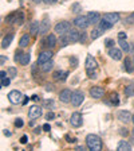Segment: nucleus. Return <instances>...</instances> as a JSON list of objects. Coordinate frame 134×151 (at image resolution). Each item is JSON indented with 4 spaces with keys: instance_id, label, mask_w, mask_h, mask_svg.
<instances>
[{
    "instance_id": "nucleus-45",
    "label": "nucleus",
    "mask_w": 134,
    "mask_h": 151,
    "mask_svg": "<svg viewBox=\"0 0 134 151\" xmlns=\"http://www.w3.org/2000/svg\"><path fill=\"white\" fill-rule=\"evenodd\" d=\"M70 61H71V65L72 66H75V65H77V62H78V61H77V58H74V57H71V58H70Z\"/></svg>"
},
{
    "instance_id": "nucleus-20",
    "label": "nucleus",
    "mask_w": 134,
    "mask_h": 151,
    "mask_svg": "<svg viewBox=\"0 0 134 151\" xmlns=\"http://www.w3.org/2000/svg\"><path fill=\"white\" fill-rule=\"evenodd\" d=\"M48 28H50V20H48V19H44V20H42L39 34H46V32L48 31Z\"/></svg>"
},
{
    "instance_id": "nucleus-41",
    "label": "nucleus",
    "mask_w": 134,
    "mask_h": 151,
    "mask_svg": "<svg viewBox=\"0 0 134 151\" xmlns=\"http://www.w3.org/2000/svg\"><path fill=\"white\" fill-rule=\"evenodd\" d=\"M8 85H9V78L6 77V78L1 80V86H8Z\"/></svg>"
},
{
    "instance_id": "nucleus-4",
    "label": "nucleus",
    "mask_w": 134,
    "mask_h": 151,
    "mask_svg": "<svg viewBox=\"0 0 134 151\" xmlns=\"http://www.w3.org/2000/svg\"><path fill=\"white\" fill-rule=\"evenodd\" d=\"M84 100V94L83 92L81 91H75L72 92V96H71V104L74 105V107H79L82 103H83Z\"/></svg>"
},
{
    "instance_id": "nucleus-42",
    "label": "nucleus",
    "mask_w": 134,
    "mask_h": 151,
    "mask_svg": "<svg viewBox=\"0 0 134 151\" xmlns=\"http://www.w3.org/2000/svg\"><path fill=\"white\" fill-rule=\"evenodd\" d=\"M27 142H28V136H27V135H23L22 138H20V143H23V145H26Z\"/></svg>"
},
{
    "instance_id": "nucleus-8",
    "label": "nucleus",
    "mask_w": 134,
    "mask_h": 151,
    "mask_svg": "<svg viewBox=\"0 0 134 151\" xmlns=\"http://www.w3.org/2000/svg\"><path fill=\"white\" fill-rule=\"evenodd\" d=\"M52 55H54V53L51 50L42 51V53L39 54V57H38V63H39V65H42V63L47 62V61H50L51 58H52Z\"/></svg>"
},
{
    "instance_id": "nucleus-31",
    "label": "nucleus",
    "mask_w": 134,
    "mask_h": 151,
    "mask_svg": "<svg viewBox=\"0 0 134 151\" xmlns=\"http://www.w3.org/2000/svg\"><path fill=\"white\" fill-rule=\"evenodd\" d=\"M71 9H72V12L74 14H78V12H81L82 11V7H81V4L79 3H74L72 4V7H71Z\"/></svg>"
},
{
    "instance_id": "nucleus-24",
    "label": "nucleus",
    "mask_w": 134,
    "mask_h": 151,
    "mask_svg": "<svg viewBox=\"0 0 134 151\" xmlns=\"http://www.w3.org/2000/svg\"><path fill=\"white\" fill-rule=\"evenodd\" d=\"M30 45V35L24 34L22 38H20V41H19V46L20 47H27Z\"/></svg>"
},
{
    "instance_id": "nucleus-15",
    "label": "nucleus",
    "mask_w": 134,
    "mask_h": 151,
    "mask_svg": "<svg viewBox=\"0 0 134 151\" xmlns=\"http://www.w3.org/2000/svg\"><path fill=\"white\" fill-rule=\"evenodd\" d=\"M109 55L111 57L113 60H116V61H119L122 58V51L119 50V49H116V47H111L109 50Z\"/></svg>"
},
{
    "instance_id": "nucleus-18",
    "label": "nucleus",
    "mask_w": 134,
    "mask_h": 151,
    "mask_svg": "<svg viewBox=\"0 0 134 151\" xmlns=\"http://www.w3.org/2000/svg\"><path fill=\"white\" fill-rule=\"evenodd\" d=\"M44 42H46L44 45H46L47 47H50V49H52V47L56 45V38H55V35H54V34H50L48 37L46 38V39H44Z\"/></svg>"
},
{
    "instance_id": "nucleus-33",
    "label": "nucleus",
    "mask_w": 134,
    "mask_h": 151,
    "mask_svg": "<svg viewBox=\"0 0 134 151\" xmlns=\"http://www.w3.org/2000/svg\"><path fill=\"white\" fill-rule=\"evenodd\" d=\"M86 39H87V34H86V31H81V32H79V42H81V43H84V42H86Z\"/></svg>"
},
{
    "instance_id": "nucleus-10",
    "label": "nucleus",
    "mask_w": 134,
    "mask_h": 151,
    "mask_svg": "<svg viewBox=\"0 0 134 151\" xmlns=\"http://www.w3.org/2000/svg\"><path fill=\"white\" fill-rule=\"evenodd\" d=\"M102 19L107 20L109 23H111V24L114 26L119 20V14H117V12H107V14H105V15L102 16Z\"/></svg>"
},
{
    "instance_id": "nucleus-29",
    "label": "nucleus",
    "mask_w": 134,
    "mask_h": 151,
    "mask_svg": "<svg viewBox=\"0 0 134 151\" xmlns=\"http://www.w3.org/2000/svg\"><path fill=\"white\" fill-rule=\"evenodd\" d=\"M119 46H121V49L125 53H129L130 51V46H129V43L125 41V39H119Z\"/></svg>"
},
{
    "instance_id": "nucleus-1",
    "label": "nucleus",
    "mask_w": 134,
    "mask_h": 151,
    "mask_svg": "<svg viewBox=\"0 0 134 151\" xmlns=\"http://www.w3.org/2000/svg\"><path fill=\"white\" fill-rule=\"evenodd\" d=\"M86 146L93 151H101L102 147H103L101 138L97 136V135H93V134H90V135L86 136Z\"/></svg>"
},
{
    "instance_id": "nucleus-39",
    "label": "nucleus",
    "mask_w": 134,
    "mask_h": 151,
    "mask_svg": "<svg viewBox=\"0 0 134 151\" xmlns=\"http://www.w3.org/2000/svg\"><path fill=\"white\" fill-rule=\"evenodd\" d=\"M46 119H47V120H54V119H55V115H54L52 112H47Z\"/></svg>"
},
{
    "instance_id": "nucleus-14",
    "label": "nucleus",
    "mask_w": 134,
    "mask_h": 151,
    "mask_svg": "<svg viewBox=\"0 0 134 151\" xmlns=\"http://www.w3.org/2000/svg\"><path fill=\"white\" fill-rule=\"evenodd\" d=\"M67 37H69V41L70 43H74V42H78L79 41V32L74 28H71L70 31H67Z\"/></svg>"
},
{
    "instance_id": "nucleus-22",
    "label": "nucleus",
    "mask_w": 134,
    "mask_h": 151,
    "mask_svg": "<svg viewBox=\"0 0 134 151\" xmlns=\"http://www.w3.org/2000/svg\"><path fill=\"white\" fill-rule=\"evenodd\" d=\"M39 30H40V23H38V20H34V22L31 23V26H30V31H31V34L36 35L38 32H39Z\"/></svg>"
},
{
    "instance_id": "nucleus-37",
    "label": "nucleus",
    "mask_w": 134,
    "mask_h": 151,
    "mask_svg": "<svg viewBox=\"0 0 134 151\" xmlns=\"http://www.w3.org/2000/svg\"><path fill=\"white\" fill-rule=\"evenodd\" d=\"M23 124H24V123H23L22 119H16V120H15V126L18 127V128H22Z\"/></svg>"
},
{
    "instance_id": "nucleus-12",
    "label": "nucleus",
    "mask_w": 134,
    "mask_h": 151,
    "mask_svg": "<svg viewBox=\"0 0 134 151\" xmlns=\"http://www.w3.org/2000/svg\"><path fill=\"white\" fill-rule=\"evenodd\" d=\"M117 116H118V119L121 120V122H123V123H129L131 120V115L129 111H118L117 112Z\"/></svg>"
},
{
    "instance_id": "nucleus-34",
    "label": "nucleus",
    "mask_w": 134,
    "mask_h": 151,
    "mask_svg": "<svg viewBox=\"0 0 134 151\" xmlns=\"http://www.w3.org/2000/svg\"><path fill=\"white\" fill-rule=\"evenodd\" d=\"M7 73H8L11 77H16V74H18V70H16V68H8Z\"/></svg>"
},
{
    "instance_id": "nucleus-51",
    "label": "nucleus",
    "mask_w": 134,
    "mask_h": 151,
    "mask_svg": "<svg viewBox=\"0 0 134 151\" xmlns=\"http://www.w3.org/2000/svg\"><path fill=\"white\" fill-rule=\"evenodd\" d=\"M28 100H30V99H28V97H24V99H23V101H22V104H23V105H27Z\"/></svg>"
},
{
    "instance_id": "nucleus-21",
    "label": "nucleus",
    "mask_w": 134,
    "mask_h": 151,
    "mask_svg": "<svg viewBox=\"0 0 134 151\" xmlns=\"http://www.w3.org/2000/svg\"><path fill=\"white\" fill-rule=\"evenodd\" d=\"M67 76H69V73L67 72H62V70H58V72H55L54 73V80L55 81H58V80H66L67 78Z\"/></svg>"
},
{
    "instance_id": "nucleus-7",
    "label": "nucleus",
    "mask_w": 134,
    "mask_h": 151,
    "mask_svg": "<svg viewBox=\"0 0 134 151\" xmlns=\"http://www.w3.org/2000/svg\"><path fill=\"white\" fill-rule=\"evenodd\" d=\"M40 116H42V107H39V105H32V107L30 108V111H28V117L35 120V119H39Z\"/></svg>"
},
{
    "instance_id": "nucleus-3",
    "label": "nucleus",
    "mask_w": 134,
    "mask_h": 151,
    "mask_svg": "<svg viewBox=\"0 0 134 151\" xmlns=\"http://www.w3.org/2000/svg\"><path fill=\"white\" fill-rule=\"evenodd\" d=\"M97 61H95V58H94L93 55H87V58H86V70L89 72V77H91L93 78V72L91 70L97 69Z\"/></svg>"
},
{
    "instance_id": "nucleus-55",
    "label": "nucleus",
    "mask_w": 134,
    "mask_h": 151,
    "mask_svg": "<svg viewBox=\"0 0 134 151\" xmlns=\"http://www.w3.org/2000/svg\"><path fill=\"white\" fill-rule=\"evenodd\" d=\"M34 3H39V1H42V0H32Z\"/></svg>"
},
{
    "instance_id": "nucleus-54",
    "label": "nucleus",
    "mask_w": 134,
    "mask_h": 151,
    "mask_svg": "<svg viewBox=\"0 0 134 151\" xmlns=\"http://www.w3.org/2000/svg\"><path fill=\"white\" fill-rule=\"evenodd\" d=\"M4 134H6L7 136H9V135H11V132H9V131H4Z\"/></svg>"
},
{
    "instance_id": "nucleus-27",
    "label": "nucleus",
    "mask_w": 134,
    "mask_h": 151,
    "mask_svg": "<svg viewBox=\"0 0 134 151\" xmlns=\"http://www.w3.org/2000/svg\"><path fill=\"white\" fill-rule=\"evenodd\" d=\"M111 27H113L111 23H109L107 20H105V19H102L99 22V28H102L103 31H106V30H109V28H111Z\"/></svg>"
},
{
    "instance_id": "nucleus-13",
    "label": "nucleus",
    "mask_w": 134,
    "mask_h": 151,
    "mask_svg": "<svg viewBox=\"0 0 134 151\" xmlns=\"http://www.w3.org/2000/svg\"><path fill=\"white\" fill-rule=\"evenodd\" d=\"M103 94H105V91L102 88H99V86H93L90 89V96L93 99H101L103 97Z\"/></svg>"
},
{
    "instance_id": "nucleus-48",
    "label": "nucleus",
    "mask_w": 134,
    "mask_h": 151,
    "mask_svg": "<svg viewBox=\"0 0 134 151\" xmlns=\"http://www.w3.org/2000/svg\"><path fill=\"white\" fill-rule=\"evenodd\" d=\"M118 38H119V39H126V34H125V32H119Z\"/></svg>"
},
{
    "instance_id": "nucleus-9",
    "label": "nucleus",
    "mask_w": 134,
    "mask_h": 151,
    "mask_svg": "<svg viewBox=\"0 0 134 151\" xmlns=\"http://www.w3.org/2000/svg\"><path fill=\"white\" fill-rule=\"evenodd\" d=\"M82 123H83V119H82V115L79 112H74L70 117V124L72 127H81Z\"/></svg>"
},
{
    "instance_id": "nucleus-50",
    "label": "nucleus",
    "mask_w": 134,
    "mask_h": 151,
    "mask_svg": "<svg viewBox=\"0 0 134 151\" xmlns=\"http://www.w3.org/2000/svg\"><path fill=\"white\" fill-rule=\"evenodd\" d=\"M6 61H7V58L4 55H1V58H0V62H1V63H0V65H4V62H6Z\"/></svg>"
},
{
    "instance_id": "nucleus-56",
    "label": "nucleus",
    "mask_w": 134,
    "mask_h": 151,
    "mask_svg": "<svg viewBox=\"0 0 134 151\" xmlns=\"http://www.w3.org/2000/svg\"><path fill=\"white\" fill-rule=\"evenodd\" d=\"M131 122L134 123V115H133V116H131Z\"/></svg>"
},
{
    "instance_id": "nucleus-57",
    "label": "nucleus",
    "mask_w": 134,
    "mask_h": 151,
    "mask_svg": "<svg viewBox=\"0 0 134 151\" xmlns=\"http://www.w3.org/2000/svg\"><path fill=\"white\" fill-rule=\"evenodd\" d=\"M131 134H133V138H134V128H133V131H131Z\"/></svg>"
},
{
    "instance_id": "nucleus-16",
    "label": "nucleus",
    "mask_w": 134,
    "mask_h": 151,
    "mask_svg": "<svg viewBox=\"0 0 134 151\" xmlns=\"http://www.w3.org/2000/svg\"><path fill=\"white\" fill-rule=\"evenodd\" d=\"M87 18H89L90 24H97L98 22H101V15L98 12H89Z\"/></svg>"
},
{
    "instance_id": "nucleus-44",
    "label": "nucleus",
    "mask_w": 134,
    "mask_h": 151,
    "mask_svg": "<svg viewBox=\"0 0 134 151\" xmlns=\"http://www.w3.org/2000/svg\"><path fill=\"white\" fill-rule=\"evenodd\" d=\"M119 134H121V135H123V136H126V135H128V129H126V128L119 129Z\"/></svg>"
},
{
    "instance_id": "nucleus-26",
    "label": "nucleus",
    "mask_w": 134,
    "mask_h": 151,
    "mask_svg": "<svg viewBox=\"0 0 134 151\" xmlns=\"http://www.w3.org/2000/svg\"><path fill=\"white\" fill-rule=\"evenodd\" d=\"M103 32H105V31H103L102 28H99V27H98V28H94L93 31H91V39H97V38H99L101 35L103 34Z\"/></svg>"
},
{
    "instance_id": "nucleus-28",
    "label": "nucleus",
    "mask_w": 134,
    "mask_h": 151,
    "mask_svg": "<svg viewBox=\"0 0 134 151\" xmlns=\"http://www.w3.org/2000/svg\"><path fill=\"white\" fill-rule=\"evenodd\" d=\"M125 94L128 96V97H133L134 96V84H130L128 85L125 88Z\"/></svg>"
},
{
    "instance_id": "nucleus-5",
    "label": "nucleus",
    "mask_w": 134,
    "mask_h": 151,
    "mask_svg": "<svg viewBox=\"0 0 134 151\" xmlns=\"http://www.w3.org/2000/svg\"><path fill=\"white\" fill-rule=\"evenodd\" d=\"M8 100L11 104H19L23 101V94L19 91H11L8 93Z\"/></svg>"
},
{
    "instance_id": "nucleus-58",
    "label": "nucleus",
    "mask_w": 134,
    "mask_h": 151,
    "mask_svg": "<svg viewBox=\"0 0 134 151\" xmlns=\"http://www.w3.org/2000/svg\"><path fill=\"white\" fill-rule=\"evenodd\" d=\"M133 61H134V60H133Z\"/></svg>"
},
{
    "instance_id": "nucleus-49",
    "label": "nucleus",
    "mask_w": 134,
    "mask_h": 151,
    "mask_svg": "<svg viewBox=\"0 0 134 151\" xmlns=\"http://www.w3.org/2000/svg\"><path fill=\"white\" fill-rule=\"evenodd\" d=\"M66 140H67V142H71V143H75V142H77V139L70 138V136H66Z\"/></svg>"
},
{
    "instance_id": "nucleus-52",
    "label": "nucleus",
    "mask_w": 134,
    "mask_h": 151,
    "mask_svg": "<svg viewBox=\"0 0 134 151\" xmlns=\"http://www.w3.org/2000/svg\"><path fill=\"white\" fill-rule=\"evenodd\" d=\"M35 134H40V127H36V129H35Z\"/></svg>"
},
{
    "instance_id": "nucleus-53",
    "label": "nucleus",
    "mask_w": 134,
    "mask_h": 151,
    "mask_svg": "<svg viewBox=\"0 0 134 151\" xmlns=\"http://www.w3.org/2000/svg\"><path fill=\"white\" fill-rule=\"evenodd\" d=\"M75 150H81V151H84V147H82V146H78V147L75 148Z\"/></svg>"
},
{
    "instance_id": "nucleus-38",
    "label": "nucleus",
    "mask_w": 134,
    "mask_h": 151,
    "mask_svg": "<svg viewBox=\"0 0 134 151\" xmlns=\"http://www.w3.org/2000/svg\"><path fill=\"white\" fill-rule=\"evenodd\" d=\"M44 105H46L47 108H54V101L52 100H46L44 101Z\"/></svg>"
},
{
    "instance_id": "nucleus-11",
    "label": "nucleus",
    "mask_w": 134,
    "mask_h": 151,
    "mask_svg": "<svg viewBox=\"0 0 134 151\" xmlns=\"http://www.w3.org/2000/svg\"><path fill=\"white\" fill-rule=\"evenodd\" d=\"M71 96H72V92L70 89H63L59 93V100L62 103H70L71 101Z\"/></svg>"
},
{
    "instance_id": "nucleus-6",
    "label": "nucleus",
    "mask_w": 134,
    "mask_h": 151,
    "mask_svg": "<svg viewBox=\"0 0 134 151\" xmlns=\"http://www.w3.org/2000/svg\"><path fill=\"white\" fill-rule=\"evenodd\" d=\"M74 24L78 28H82V30H83V28H87L89 24H90L87 15L86 16H77V18L74 19Z\"/></svg>"
},
{
    "instance_id": "nucleus-47",
    "label": "nucleus",
    "mask_w": 134,
    "mask_h": 151,
    "mask_svg": "<svg viewBox=\"0 0 134 151\" xmlns=\"http://www.w3.org/2000/svg\"><path fill=\"white\" fill-rule=\"evenodd\" d=\"M43 1H44L46 4H54V3H56L58 0H43Z\"/></svg>"
},
{
    "instance_id": "nucleus-35",
    "label": "nucleus",
    "mask_w": 134,
    "mask_h": 151,
    "mask_svg": "<svg viewBox=\"0 0 134 151\" xmlns=\"http://www.w3.org/2000/svg\"><path fill=\"white\" fill-rule=\"evenodd\" d=\"M105 45H106L107 47H114V41L110 39V38H107L106 41H105Z\"/></svg>"
},
{
    "instance_id": "nucleus-32",
    "label": "nucleus",
    "mask_w": 134,
    "mask_h": 151,
    "mask_svg": "<svg viewBox=\"0 0 134 151\" xmlns=\"http://www.w3.org/2000/svg\"><path fill=\"white\" fill-rule=\"evenodd\" d=\"M125 23H126V24H133V23H134V12H131L129 16H126Z\"/></svg>"
},
{
    "instance_id": "nucleus-25",
    "label": "nucleus",
    "mask_w": 134,
    "mask_h": 151,
    "mask_svg": "<svg viewBox=\"0 0 134 151\" xmlns=\"http://www.w3.org/2000/svg\"><path fill=\"white\" fill-rule=\"evenodd\" d=\"M52 68H54V62L52 61H47V62H44V63H42V70H43L44 73H47V72H50V70H52Z\"/></svg>"
},
{
    "instance_id": "nucleus-36",
    "label": "nucleus",
    "mask_w": 134,
    "mask_h": 151,
    "mask_svg": "<svg viewBox=\"0 0 134 151\" xmlns=\"http://www.w3.org/2000/svg\"><path fill=\"white\" fill-rule=\"evenodd\" d=\"M22 55H23V51H20V50H18L15 53V61H20V58H22Z\"/></svg>"
},
{
    "instance_id": "nucleus-46",
    "label": "nucleus",
    "mask_w": 134,
    "mask_h": 151,
    "mask_svg": "<svg viewBox=\"0 0 134 151\" xmlns=\"http://www.w3.org/2000/svg\"><path fill=\"white\" fill-rule=\"evenodd\" d=\"M7 74H8V73H6L4 70H1V72H0V78H1V80L6 78V76H7Z\"/></svg>"
},
{
    "instance_id": "nucleus-43",
    "label": "nucleus",
    "mask_w": 134,
    "mask_h": 151,
    "mask_svg": "<svg viewBox=\"0 0 134 151\" xmlns=\"http://www.w3.org/2000/svg\"><path fill=\"white\" fill-rule=\"evenodd\" d=\"M42 128H43V131H46V132H50L51 127H50V124H44V126L42 127Z\"/></svg>"
},
{
    "instance_id": "nucleus-40",
    "label": "nucleus",
    "mask_w": 134,
    "mask_h": 151,
    "mask_svg": "<svg viewBox=\"0 0 134 151\" xmlns=\"http://www.w3.org/2000/svg\"><path fill=\"white\" fill-rule=\"evenodd\" d=\"M111 101L116 104V105L118 104V97H117V93H111Z\"/></svg>"
},
{
    "instance_id": "nucleus-17",
    "label": "nucleus",
    "mask_w": 134,
    "mask_h": 151,
    "mask_svg": "<svg viewBox=\"0 0 134 151\" xmlns=\"http://www.w3.org/2000/svg\"><path fill=\"white\" fill-rule=\"evenodd\" d=\"M123 68H125V70L128 73H133L134 72V61H131L129 57H126L125 61H123Z\"/></svg>"
},
{
    "instance_id": "nucleus-19",
    "label": "nucleus",
    "mask_w": 134,
    "mask_h": 151,
    "mask_svg": "<svg viewBox=\"0 0 134 151\" xmlns=\"http://www.w3.org/2000/svg\"><path fill=\"white\" fill-rule=\"evenodd\" d=\"M117 150L118 151H130L131 150V146L129 142L126 140H121L118 143V146H117Z\"/></svg>"
},
{
    "instance_id": "nucleus-23",
    "label": "nucleus",
    "mask_w": 134,
    "mask_h": 151,
    "mask_svg": "<svg viewBox=\"0 0 134 151\" xmlns=\"http://www.w3.org/2000/svg\"><path fill=\"white\" fill-rule=\"evenodd\" d=\"M12 39H13V35H12V34L6 35V37L3 38V42H1V47H3V49H7V47H8L9 45H11Z\"/></svg>"
},
{
    "instance_id": "nucleus-30",
    "label": "nucleus",
    "mask_w": 134,
    "mask_h": 151,
    "mask_svg": "<svg viewBox=\"0 0 134 151\" xmlns=\"http://www.w3.org/2000/svg\"><path fill=\"white\" fill-rule=\"evenodd\" d=\"M30 62V53H23L22 58L19 61V63H22V65H27Z\"/></svg>"
},
{
    "instance_id": "nucleus-2",
    "label": "nucleus",
    "mask_w": 134,
    "mask_h": 151,
    "mask_svg": "<svg viewBox=\"0 0 134 151\" xmlns=\"http://www.w3.org/2000/svg\"><path fill=\"white\" fill-rule=\"evenodd\" d=\"M70 30H71V24H70V22H67V20L59 22L58 24H55V27H54V31L59 35L66 34V32L70 31Z\"/></svg>"
}]
</instances>
